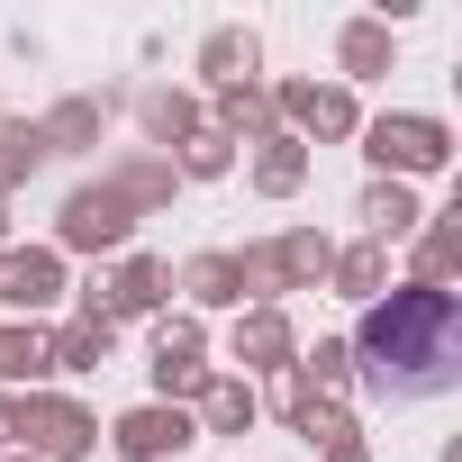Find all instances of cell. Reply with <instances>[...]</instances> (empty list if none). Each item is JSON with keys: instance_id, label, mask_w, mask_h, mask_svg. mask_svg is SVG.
Wrapping results in <instances>:
<instances>
[{"instance_id": "6da1fadb", "label": "cell", "mask_w": 462, "mask_h": 462, "mask_svg": "<svg viewBox=\"0 0 462 462\" xmlns=\"http://www.w3.org/2000/svg\"><path fill=\"white\" fill-rule=\"evenodd\" d=\"M345 354L372 399H444L462 381V291L390 282L363 309V327L345 336Z\"/></svg>"}, {"instance_id": "7a4b0ae2", "label": "cell", "mask_w": 462, "mask_h": 462, "mask_svg": "<svg viewBox=\"0 0 462 462\" xmlns=\"http://www.w3.org/2000/svg\"><path fill=\"white\" fill-rule=\"evenodd\" d=\"M363 154L381 181H417V172L453 163V127L435 109H381V118H363Z\"/></svg>"}, {"instance_id": "3957f363", "label": "cell", "mask_w": 462, "mask_h": 462, "mask_svg": "<svg viewBox=\"0 0 462 462\" xmlns=\"http://www.w3.org/2000/svg\"><path fill=\"white\" fill-rule=\"evenodd\" d=\"M73 300H82L73 318H100V327L163 318V309H172V263H163V254H118V263H109L100 282H82Z\"/></svg>"}, {"instance_id": "277c9868", "label": "cell", "mask_w": 462, "mask_h": 462, "mask_svg": "<svg viewBox=\"0 0 462 462\" xmlns=\"http://www.w3.org/2000/svg\"><path fill=\"white\" fill-rule=\"evenodd\" d=\"M19 453H37V462H91L100 453V417L73 390H28L19 399Z\"/></svg>"}, {"instance_id": "5b68a950", "label": "cell", "mask_w": 462, "mask_h": 462, "mask_svg": "<svg viewBox=\"0 0 462 462\" xmlns=\"http://www.w3.org/2000/svg\"><path fill=\"white\" fill-rule=\"evenodd\" d=\"M273 118L300 136V145H354L363 136V100L345 91V82H273Z\"/></svg>"}, {"instance_id": "8992f818", "label": "cell", "mask_w": 462, "mask_h": 462, "mask_svg": "<svg viewBox=\"0 0 462 462\" xmlns=\"http://www.w3.org/2000/svg\"><path fill=\"white\" fill-rule=\"evenodd\" d=\"M145 381H154L163 408H190V399L208 390V327H199L190 309H163V318H154V363H145Z\"/></svg>"}, {"instance_id": "52a82bcc", "label": "cell", "mask_w": 462, "mask_h": 462, "mask_svg": "<svg viewBox=\"0 0 462 462\" xmlns=\"http://www.w3.org/2000/svg\"><path fill=\"white\" fill-rule=\"evenodd\" d=\"M127 236H136V208H127L109 181L64 190V208H55V254H127Z\"/></svg>"}, {"instance_id": "ba28073f", "label": "cell", "mask_w": 462, "mask_h": 462, "mask_svg": "<svg viewBox=\"0 0 462 462\" xmlns=\"http://www.w3.org/2000/svg\"><path fill=\"white\" fill-rule=\"evenodd\" d=\"M73 291V273H64V254L55 245H0V309H10V318H46L55 300Z\"/></svg>"}, {"instance_id": "9c48e42d", "label": "cell", "mask_w": 462, "mask_h": 462, "mask_svg": "<svg viewBox=\"0 0 462 462\" xmlns=\"http://www.w3.org/2000/svg\"><path fill=\"white\" fill-rule=\"evenodd\" d=\"M190 444H199L190 408H163V399H136V408L109 426V453H118V462H181Z\"/></svg>"}, {"instance_id": "30bf717a", "label": "cell", "mask_w": 462, "mask_h": 462, "mask_svg": "<svg viewBox=\"0 0 462 462\" xmlns=\"http://www.w3.org/2000/svg\"><path fill=\"white\" fill-rule=\"evenodd\" d=\"M118 109H127V82H109V91H64V100L37 118V136H46V154H100V136H109Z\"/></svg>"}, {"instance_id": "8fae6325", "label": "cell", "mask_w": 462, "mask_h": 462, "mask_svg": "<svg viewBox=\"0 0 462 462\" xmlns=\"http://www.w3.org/2000/svg\"><path fill=\"white\" fill-rule=\"evenodd\" d=\"M291 354H300V327L282 309H236V327H226V363H245V381L291 372Z\"/></svg>"}, {"instance_id": "7c38bea8", "label": "cell", "mask_w": 462, "mask_h": 462, "mask_svg": "<svg viewBox=\"0 0 462 462\" xmlns=\"http://www.w3.org/2000/svg\"><path fill=\"white\" fill-rule=\"evenodd\" d=\"M127 109H136V127H145V145H154V154H172L181 136H199V127H208L199 91H181V82H127Z\"/></svg>"}, {"instance_id": "4fadbf2b", "label": "cell", "mask_w": 462, "mask_h": 462, "mask_svg": "<svg viewBox=\"0 0 462 462\" xmlns=\"http://www.w3.org/2000/svg\"><path fill=\"white\" fill-rule=\"evenodd\" d=\"M263 254H273L282 291H327V273H336V236L327 226H282V236H263Z\"/></svg>"}, {"instance_id": "5bb4252c", "label": "cell", "mask_w": 462, "mask_h": 462, "mask_svg": "<svg viewBox=\"0 0 462 462\" xmlns=\"http://www.w3.org/2000/svg\"><path fill=\"white\" fill-rule=\"evenodd\" d=\"M136 217H154V208H172V190H181V172H172V154H154V145H127L109 172H100Z\"/></svg>"}, {"instance_id": "9a60e30c", "label": "cell", "mask_w": 462, "mask_h": 462, "mask_svg": "<svg viewBox=\"0 0 462 462\" xmlns=\"http://www.w3.org/2000/svg\"><path fill=\"white\" fill-rule=\"evenodd\" d=\"M199 109H208V127H217L226 145H263V136L282 127V118H273V82H236V91H208Z\"/></svg>"}, {"instance_id": "2e32d148", "label": "cell", "mask_w": 462, "mask_h": 462, "mask_svg": "<svg viewBox=\"0 0 462 462\" xmlns=\"http://www.w3.org/2000/svg\"><path fill=\"white\" fill-rule=\"evenodd\" d=\"M172 291L190 300V318H199V309H245V282H236V254H226V245L181 254V263H172Z\"/></svg>"}, {"instance_id": "e0dca14e", "label": "cell", "mask_w": 462, "mask_h": 462, "mask_svg": "<svg viewBox=\"0 0 462 462\" xmlns=\"http://www.w3.org/2000/svg\"><path fill=\"white\" fill-rule=\"evenodd\" d=\"M399 64V28H381V19H345L336 28V82L354 91V82H381Z\"/></svg>"}, {"instance_id": "ac0fdd59", "label": "cell", "mask_w": 462, "mask_h": 462, "mask_svg": "<svg viewBox=\"0 0 462 462\" xmlns=\"http://www.w3.org/2000/svg\"><path fill=\"white\" fill-rule=\"evenodd\" d=\"M199 82H208V91L263 82V37H254V28H208V37H199Z\"/></svg>"}, {"instance_id": "d6986e66", "label": "cell", "mask_w": 462, "mask_h": 462, "mask_svg": "<svg viewBox=\"0 0 462 462\" xmlns=\"http://www.w3.org/2000/svg\"><path fill=\"white\" fill-rule=\"evenodd\" d=\"M254 417H263V408H254V381H245V372H208V390L190 399V426H199V435H245Z\"/></svg>"}, {"instance_id": "ffe728a7", "label": "cell", "mask_w": 462, "mask_h": 462, "mask_svg": "<svg viewBox=\"0 0 462 462\" xmlns=\"http://www.w3.org/2000/svg\"><path fill=\"white\" fill-rule=\"evenodd\" d=\"M109 354H118V327H100V318H64V327H46V363L55 372H109Z\"/></svg>"}, {"instance_id": "44dd1931", "label": "cell", "mask_w": 462, "mask_h": 462, "mask_svg": "<svg viewBox=\"0 0 462 462\" xmlns=\"http://www.w3.org/2000/svg\"><path fill=\"white\" fill-rule=\"evenodd\" d=\"M0 390H55V363H46V327H28V318H10L0 327Z\"/></svg>"}, {"instance_id": "7402d4cb", "label": "cell", "mask_w": 462, "mask_h": 462, "mask_svg": "<svg viewBox=\"0 0 462 462\" xmlns=\"http://www.w3.org/2000/svg\"><path fill=\"white\" fill-rule=\"evenodd\" d=\"M327 291H336V300H354V309H372V300L390 291V245H372V236L336 245V273H327Z\"/></svg>"}, {"instance_id": "603a6c76", "label": "cell", "mask_w": 462, "mask_h": 462, "mask_svg": "<svg viewBox=\"0 0 462 462\" xmlns=\"http://www.w3.org/2000/svg\"><path fill=\"white\" fill-rule=\"evenodd\" d=\"M417 226H426V208H417V190L408 181H363V236L372 245H390V236H417Z\"/></svg>"}, {"instance_id": "cb8c5ba5", "label": "cell", "mask_w": 462, "mask_h": 462, "mask_svg": "<svg viewBox=\"0 0 462 462\" xmlns=\"http://www.w3.org/2000/svg\"><path fill=\"white\" fill-rule=\"evenodd\" d=\"M417 282L426 291H453L462 282V208H444V217L417 226Z\"/></svg>"}, {"instance_id": "d4e9b609", "label": "cell", "mask_w": 462, "mask_h": 462, "mask_svg": "<svg viewBox=\"0 0 462 462\" xmlns=\"http://www.w3.org/2000/svg\"><path fill=\"white\" fill-rule=\"evenodd\" d=\"M300 181H309V145H300L291 127H273V136L254 145V190H263V199H291Z\"/></svg>"}, {"instance_id": "484cf974", "label": "cell", "mask_w": 462, "mask_h": 462, "mask_svg": "<svg viewBox=\"0 0 462 462\" xmlns=\"http://www.w3.org/2000/svg\"><path fill=\"white\" fill-rule=\"evenodd\" d=\"M291 372H300V390H309V399H345V390H354V354H345V336L300 345V354H291Z\"/></svg>"}, {"instance_id": "4316f807", "label": "cell", "mask_w": 462, "mask_h": 462, "mask_svg": "<svg viewBox=\"0 0 462 462\" xmlns=\"http://www.w3.org/2000/svg\"><path fill=\"white\" fill-rule=\"evenodd\" d=\"M291 435H300L309 453H345V444H363V417H354L345 399H309V408L291 417Z\"/></svg>"}, {"instance_id": "83f0119b", "label": "cell", "mask_w": 462, "mask_h": 462, "mask_svg": "<svg viewBox=\"0 0 462 462\" xmlns=\"http://www.w3.org/2000/svg\"><path fill=\"white\" fill-rule=\"evenodd\" d=\"M37 172H46V136H37V118H0V199L28 190Z\"/></svg>"}, {"instance_id": "f1b7e54d", "label": "cell", "mask_w": 462, "mask_h": 462, "mask_svg": "<svg viewBox=\"0 0 462 462\" xmlns=\"http://www.w3.org/2000/svg\"><path fill=\"white\" fill-rule=\"evenodd\" d=\"M172 172H181V181H226V172H236V145H226L217 127H199V136L172 145Z\"/></svg>"}, {"instance_id": "f546056e", "label": "cell", "mask_w": 462, "mask_h": 462, "mask_svg": "<svg viewBox=\"0 0 462 462\" xmlns=\"http://www.w3.org/2000/svg\"><path fill=\"white\" fill-rule=\"evenodd\" d=\"M0 453H19V390H0Z\"/></svg>"}, {"instance_id": "4dcf8cb0", "label": "cell", "mask_w": 462, "mask_h": 462, "mask_svg": "<svg viewBox=\"0 0 462 462\" xmlns=\"http://www.w3.org/2000/svg\"><path fill=\"white\" fill-rule=\"evenodd\" d=\"M327 462H372V453H363V444H345V453H327Z\"/></svg>"}, {"instance_id": "1f68e13d", "label": "cell", "mask_w": 462, "mask_h": 462, "mask_svg": "<svg viewBox=\"0 0 462 462\" xmlns=\"http://www.w3.org/2000/svg\"><path fill=\"white\" fill-rule=\"evenodd\" d=\"M0 245H10V199H0Z\"/></svg>"}, {"instance_id": "d6a6232c", "label": "cell", "mask_w": 462, "mask_h": 462, "mask_svg": "<svg viewBox=\"0 0 462 462\" xmlns=\"http://www.w3.org/2000/svg\"><path fill=\"white\" fill-rule=\"evenodd\" d=\"M0 462H37V453H0Z\"/></svg>"}, {"instance_id": "836d02e7", "label": "cell", "mask_w": 462, "mask_h": 462, "mask_svg": "<svg viewBox=\"0 0 462 462\" xmlns=\"http://www.w3.org/2000/svg\"><path fill=\"white\" fill-rule=\"evenodd\" d=\"M0 118H10V109H0Z\"/></svg>"}]
</instances>
